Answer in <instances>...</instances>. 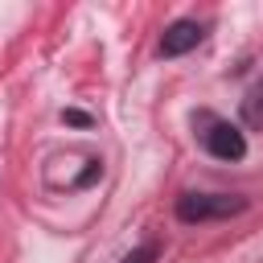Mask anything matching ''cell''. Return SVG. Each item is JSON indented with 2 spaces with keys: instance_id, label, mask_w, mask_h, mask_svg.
I'll list each match as a JSON object with an SVG mask.
<instances>
[{
  "instance_id": "cell-1",
  "label": "cell",
  "mask_w": 263,
  "mask_h": 263,
  "mask_svg": "<svg viewBox=\"0 0 263 263\" xmlns=\"http://www.w3.org/2000/svg\"><path fill=\"white\" fill-rule=\"evenodd\" d=\"M193 127H197V140H201V148L214 156V160H242L247 156V136L230 123V119H218V115H210V111H201V115H193Z\"/></svg>"
},
{
  "instance_id": "cell-2",
  "label": "cell",
  "mask_w": 263,
  "mask_h": 263,
  "mask_svg": "<svg viewBox=\"0 0 263 263\" xmlns=\"http://www.w3.org/2000/svg\"><path fill=\"white\" fill-rule=\"evenodd\" d=\"M247 210V197L238 193H181L177 197V218L185 226L197 222H218V218H234Z\"/></svg>"
},
{
  "instance_id": "cell-3",
  "label": "cell",
  "mask_w": 263,
  "mask_h": 263,
  "mask_svg": "<svg viewBox=\"0 0 263 263\" xmlns=\"http://www.w3.org/2000/svg\"><path fill=\"white\" fill-rule=\"evenodd\" d=\"M201 37H205V29H201L197 21H173V25L164 29V37H160V53H164V58H181V53L197 49Z\"/></svg>"
},
{
  "instance_id": "cell-4",
  "label": "cell",
  "mask_w": 263,
  "mask_h": 263,
  "mask_svg": "<svg viewBox=\"0 0 263 263\" xmlns=\"http://www.w3.org/2000/svg\"><path fill=\"white\" fill-rule=\"evenodd\" d=\"M242 123L247 127H255V132H263V78L247 90V99H242Z\"/></svg>"
},
{
  "instance_id": "cell-5",
  "label": "cell",
  "mask_w": 263,
  "mask_h": 263,
  "mask_svg": "<svg viewBox=\"0 0 263 263\" xmlns=\"http://www.w3.org/2000/svg\"><path fill=\"white\" fill-rule=\"evenodd\" d=\"M156 259V242H144V247H136L132 255H123L119 263H152Z\"/></svg>"
},
{
  "instance_id": "cell-6",
  "label": "cell",
  "mask_w": 263,
  "mask_h": 263,
  "mask_svg": "<svg viewBox=\"0 0 263 263\" xmlns=\"http://www.w3.org/2000/svg\"><path fill=\"white\" fill-rule=\"evenodd\" d=\"M66 123H78V127H86V123H90V115H82V111H66Z\"/></svg>"
}]
</instances>
